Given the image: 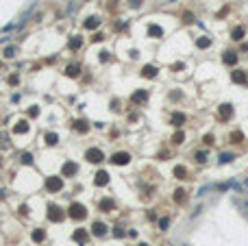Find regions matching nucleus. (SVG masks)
<instances>
[{"instance_id": "f257e3e1", "label": "nucleus", "mask_w": 248, "mask_h": 246, "mask_svg": "<svg viewBox=\"0 0 248 246\" xmlns=\"http://www.w3.org/2000/svg\"><path fill=\"white\" fill-rule=\"evenodd\" d=\"M46 190L48 192H59L61 190V179L59 177H50L48 181H46Z\"/></svg>"}, {"instance_id": "f03ea898", "label": "nucleus", "mask_w": 248, "mask_h": 246, "mask_svg": "<svg viewBox=\"0 0 248 246\" xmlns=\"http://www.w3.org/2000/svg\"><path fill=\"white\" fill-rule=\"evenodd\" d=\"M85 157H87V161H94V163L102 161V152H100V150H96V148H89Z\"/></svg>"}, {"instance_id": "7ed1b4c3", "label": "nucleus", "mask_w": 248, "mask_h": 246, "mask_svg": "<svg viewBox=\"0 0 248 246\" xmlns=\"http://www.w3.org/2000/svg\"><path fill=\"white\" fill-rule=\"evenodd\" d=\"M48 220H52V222H57V220H63V213H61V209H59V207H54V205H50V213H48Z\"/></svg>"}, {"instance_id": "20e7f679", "label": "nucleus", "mask_w": 248, "mask_h": 246, "mask_svg": "<svg viewBox=\"0 0 248 246\" xmlns=\"http://www.w3.org/2000/svg\"><path fill=\"white\" fill-rule=\"evenodd\" d=\"M70 216H72V218H85V209H83L81 205H72V207H70Z\"/></svg>"}, {"instance_id": "39448f33", "label": "nucleus", "mask_w": 248, "mask_h": 246, "mask_svg": "<svg viewBox=\"0 0 248 246\" xmlns=\"http://www.w3.org/2000/svg\"><path fill=\"white\" fill-rule=\"evenodd\" d=\"M111 161H113V163H126V161H129V155H126V152H118V155H113Z\"/></svg>"}, {"instance_id": "423d86ee", "label": "nucleus", "mask_w": 248, "mask_h": 246, "mask_svg": "<svg viewBox=\"0 0 248 246\" xmlns=\"http://www.w3.org/2000/svg\"><path fill=\"white\" fill-rule=\"evenodd\" d=\"M44 240H46V233H44L42 229H35V231H33V242L39 244V242H44Z\"/></svg>"}, {"instance_id": "0eeeda50", "label": "nucleus", "mask_w": 248, "mask_h": 246, "mask_svg": "<svg viewBox=\"0 0 248 246\" xmlns=\"http://www.w3.org/2000/svg\"><path fill=\"white\" fill-rule=\"evenodd\" d=\"M74 172H76V166H74V163H65V166H63V174H65V177H72Z\"/></svg>"}, {"instance_id": "6e6552de", "label": "nucleus", "mask_w": 248, "mask_h": 246, "mask_svg": "<svg viewBox=\"0 0 248 246\" xmlns=\"http://www.w3.org/2000/svg\"><path fill=\"white\" fill-rule=\"evenodd\" d=\"M22 131H24V133L28 131V122H26V120H20L18 126H15V133H22Z\"/></svg>"}, {"instance_id": "1a4fd4ad", "label": "nucleus", "mask_w": 248, "mask_h": 246, "mask_svg": "<svg viewBox=\"0 0 248 246\" xmlns=\"http://www.w3.org/2000/svg\"><path fill=\"white\" fill-rule=\"evenodd\" d=\"M107 183V172H98L96 174V185H104Z\"/></svg>"}, {"instance_id": "9d476101", "label": "nucleus", "mask_w": 248, "mask_h": 246, "mask_svg": "<svg viewBox=\"0 0 248 246\" xmlns=\"http://www.w3.org/2000/svg\"><path fill=\"white\" fill-rule=\"evenodd\" d=\"M78 72H81L78 65H68V76H78Z\"/></svg>"}, {"instance_id": "9b49d317", "label": "nucleus", "mask_w": 248, "mask_h": 246, "mask_svg": "<svg viewBox=\"0 0 248 246\" xmlns=\"http://www.w3.org/2000/svg\"><path fill=\"white\" fill-rule=\"evenodd\" d=\"M57 140H59V135H57V133H46V142H48L50 146H52V144H57Z\"/></svg>"}, {"instance_id": "f8f14e48", "label": "nucleus", "mask_w": 248, "mask_h": 246, "mask_svg": "<svg viewBox=\"0 0 248 246\" xmlns=\"http://www.w3.org/2000/svg\"><path fill=\"white\" fill-rule=\"evenodd\" d=\"M94 233H96V235H104V224L96 222V224H94Z\"/></svg>"}, {"instance_id": "ddd939ff", "label": "nucleus", "mask_w": 248, "mask_h": 246, "mask_svg": "<svg viewBox=\"0 0 248 246\" xmlns=\"http://www.w3.org/2000/svg\"><path fill=\"white\" fill-rule=\"evenodd\" d=\"M22 163L31 166V163H33V155H31V152H24V155H22Z\"/></svg>"}, {"instance_id": "4468645a", "label": "nucleus", "mask_w": 248, "mask_h": 246, "mask_svg": "<svg viewBox=\"0 0 248 246\" xmlns=\"http://www.w3.org/2000/svg\"><path fill=\"white\" fill-rule=\"evenodd\" d=\"M2 54H4V57H9V59H11V57H13V54H15V48H13V46H9V48H4V50H2Z\"/></svg>"}, {"instance_id": "2eb2a0df", "label": "nucleus", "mask_w": 248, "mask_h": 246, "mask_svg": "<svg viewBox=\"0 0 248 246\" xmlns=\"http://www.w3.org/2000/svg\"><path fill=\"white\" fill-rule=\"evenodd\" d=\"M85 26H87V28H94V26H98V20H96V18H89V20L85 22Z\"/></svg>"}, {"instance_id": "dca6fc26", "label": "nucleus", "mask_w": 248, "mask_h": 246, "mask_svg": "<svg viewBox=\"0 0 248 246\" xmlns=\"http://www.w3.org/2000/svg\"><path fill=\"white\" fill-rule=\"evenodd\" d=\"M74 240H78V242H85V231H76V233H74Z\"/></svg>"}, {"instance_id": "f3484780", "label": "nucleus", "mask_w": 248, "mask_h": 246, "mask_svg": "<svg viewBox=\"0 0 248 246\" xmlns=\"http://www.w3.org/2000/svg\"><path fill=\"white\" fill-rule=\"evenodd\" d=\"M70 46H72V48H78V46H81V39H78V37H76V39H72V44H70Z\"/></svg>"}, {"instance_id": "a211bd4d", "label": "nucleus", "mask_w": 248, "mask_h": 246, "mask_svg": "<svg viewBox=\"0 0 248 246\" xmlns=\"http://www.w3.org/2000/svg\"><path fill=\"white\" fill-rule=\"evenodd\" d=\"M144 74H146V76H152V74H154V68H146Z\"/></svg>"}, {"instance_id": "6ab92c4d", "label": "nucleus", "mask_w": 248, "mask_h": 246, "mask_svg": "<svg viewBox=\"0 0 248 246\" xmlns=\"http://www.w3.org/2000/svg\"><path fill=\"white\" fill-rule=\"evenodd\" d=\"M142 4V0H131V7H139Z\"/></svg>"}]
</instances>
